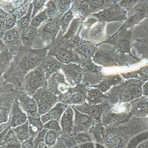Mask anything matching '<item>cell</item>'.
Segmentation results:
<instances>
[{
    "label": "cell",
    "mask_w": 148,
    "mask_h": 148,
    "mask_svg": "<svg viewBox=\"0 0 148 148\" xmlns=\"http://www.w3.org/2000/svg\"><path fill=\"white\" fill-rule=\"evenodd\" d=\"M33 98L38 104L39 114L41 116L52 109L59 100L57 96L43 88L37 91L33 95Z\"/></svg>",
    "instance_id": "obj_1"
},
{
    "label": "cell",
    "mask_w": 148,
    "mask_h": 148,
    "mask_svg": "<svg viewBox=\"0 0 148 148\" xmlns=\"http://www.w3.org/2000/svg\"><path fill=\"white\" fill-rule=\"evenodd\" d=\"M21 30L16 27L5 32L2 42L7 47L10 54L17 55L21 44Z\"/></svg>",
    "instance_id": "obj_2"
},
{
    "label": "cell",
    "mask_w": 148,
    "mask_h": 148,
    "mask_svg": "<svg viewBox=\"0 0 148 148\" xmlns=\"http://www.w3.org/2000/svg\"><path fill=\"white\" fill-rule=\"evenodd\" d=\"M45 71L41 67L30 72L26 78V88L29 94H35L44 85Z\"/></svg>",
    "instance_id": "obj_3"
},
{
    "label": "cell",
    "mask_w": 148,
    "mask_h": 148,
    "mask_svg": "<svg viewBox=\"0 0 148 148\" xmlns=\"http://www.w3.org/2000/svg\"><path fill=\"white\" fill-rule=\"evenodd\" d=\"M10 119V126L13 128L23 125L27 121V114L20 107V103L17 100H16L13 104Z\"/></svg>",
    "instance_id": "obj_4"
},
{
    "label": "cell",
    "mask_w": 148,
    "mask_h": 148,
    "mask_svg": "<svg viewBox=\"0 0 148 148\" xmlns=\"http://www.w3.org/2000/svg\"><path fill=\"white\" fill-rule=\"evenodd\" d=\"M19 100L20 106L23 110L27 114L28 117H39L38 106L33 98H32L26 94H24L20 96Z\"/></svg>",
    "instance_id": "obj_5"
},
{
    "label": "cell",
    "mask_w": 148,
    "mask_h": 148,
    "mask_svg": "<svg viewBox=\"0 0 148 148\" xmlns=\"http://www.w3.org/2000/svg\"><path fill=\"white\" fill-rule=\"evenodd\" d=\"M68 107L67 104L62 103H56L52 109L40 116L42 123L45 124L47 122L51 120H57L59 121Z\"/></svg>",
    "instance_id": "obj_6"
},
{
    "label": "cell",
    "mask_w": 148,
    "mask_h": 148,
    "mask_svg": "<svg viewBox=\"0 0 148 148\" xmlns=\"http://www.w3.org/2000/svg\"><path fill=\"white\" fill-rule=\"evenodd\" d=\"M59 22L56 19H51L46 22L39 32L43 38L49 39L54 38L59 30Z\"/></svg>",
    "instance_id": "obj_7"
},
{
    "label": "cell",
    "mask_w": 148,
    "mask_h": 148,
    "mask_svg": "<svg viewBox=\"0 0 148 148\" xmlns=\"http://www.w3.org/2000/svg\"><path fill=\"white\" fill-rule=\"evenodd\" d=\"M73 107L69 106L65 111L60 120V126L62 134H70L73 124Z\"/></svg>",
    "instance_id": "obj_8"
},
{
    "label": "cell",
    "mask_w": 148,
    "mask_h": 148,
    "mask_svg": "<svg viewBox=\"0 0 148 148\" xmlns=\"http://www.w3.org/2000/svg\"><path fill=\"white\" fill-rule=\"evenodd\" d=\"M28 119L30 134L33 137H36L37 134L44 129V124L42 123L40 117H28Z\"/></svg>",
    "instance_id": "obj_9"
},
{
    "label": "cell",
    "mask_w": 148,
    "mask_h": 148,
    "mask_svg": "<svg viewBox=\"0 0 148 148\" xmlns=\"http://www.w3.org/2000/svg\"><path fill=\"white\" fill-rule=\"evenodd\" d=\"M15 133L16 136L20 140H27L30 139L31 134L29 129V120L23 125L19 126L13 129Z\"/></svg>",
    "instance_id": "obj_10"
},
{
    "label": "cell",
    "mask_w": 148,
    "mask_h": 148,
    "mask_svg": "<svg viewBox=\"0 0 148 148\" xmlns=\"http://www.w3.org/2000/svg\"><path fill=\"white\" fill-rule=\"evenodd\" d=\"M37 35H38V31H37L36 28L31 26L22 30L21 39L24 45L29 46L31 44L32 42L34 39Z\"/></svg>",
    "instance_id": "obj_11"
},
{
    "label": "cell",
    "mask_w": 148,
    "mask_h": 148,
    "mask_svg": "<svg viewBox=\"0 0 148 148\" xmlns=\"http://www.w3.org/2000/svg\"><path fill=\"white\" fill-rule=\"evenodd\" d=\"M74 110L75 112V125L76 127L74 129H77H77L78 130H82L85 128H87L91 122V119L87 116L79 113L77 110L74 109Z\"/></svg>",
    "instance_id": "obj_12"
},
{
    "label": "cell",
    "mask_w": 148,
    "mask_h": 148,
    "mask_svg": "<svg viewBox=\"0 0 148 148\" xmlns=\"http://www.w3.org/2000/svg\"><path fill=\"white\" fill-rule=\"evenodd\" d=\"M105 99L102 92L96 89L90 90L87 95V100L90 104L96 105L102 103Z\"/></svg>",
    "instance_id": "obj_13"
},
{
    "label": "cell",
    "mask_w": 148,
    "mask_h": 148,
    "mask_svg": "<svg viewBox=\"0 0 148 148\" xmlns=\"http://www.w3.org/2000/svg\"><path fill=\"white\" fill-rule=\"evenodd\" d=\"M53 55L56 58L62 63L68 64L72 62L74 59L72 53L67 49H60L56 51Z\"/></svg>",
    "instance_id": "obj_14"
},
{
    "label": "cell",
    "mask_w": 148,
    "mask_h": 148,
    "mask_svg": "<svg viewBox=\"0 0 148 148\" xmlns=\"http://www.w3.org/2000/svg\"><path fill=\"white\" fill-rule=\"evenodd\" d=\"M73 65H70L69 66H66L64 68V71L67 75V78L72 82H79L81 75L78 71L77 68H73Z\"/></svg>",
    "instance_id": "obj_15"
},
{
    "label": "cell",
    "mask_w": 148,
    "mask_h": 148,
    "mask_svg": "<svg viewBox=\"0 0 148 148\" xmlns=\"http://www.w3.org/2000/svg\"><path fill=\"white\" fill-rule=\"evenodd\" d=\"M33 3L30 4L29 7V10L27 11V13L25 16L23 17L22 18H20L17 21V27L21 30H23L26 29V28L29 27V23L30 21V18H32V13H33Z\"/></svg>",
    "instance_id": "obj_16"
},
{
    "label": "cell",
    "mask_w": 148,
    "mask_h": 148,
    "mask_svg": "<svg viewBox=\"0 0 148 148\" xmlns=\"http://www.w3.org/2000/svg\"><path fill=\"white\" fill-rule=\"evenodd\" d=\"M59 135L58 133L53 130H47L45 137L44 143L47 146L52 147L56 144Z\"/></svg>",
    "instance_id": "obj_17"
},
{
    "label": "cell",
    "mask_w": 148,
    "mask_h": 148,
    "mask_svg": "<svg viewBox=\"0 0 148 148\" xmlns=\"http://www.w3.org/2000/svg\"><path fill=\"white\" fill-rule=\"evenodd\" d=\"M72 8L69 10L67 13L64 15V16L61 19L60 22V32L62 34H64L71 20L73 18V11Z\"/></svg>",
    "instance_id": "obj_18"
},
{
    "label": "cell",
    "mask_w": 148,
    "mask_h": 148,
    "mask_svg": "<svg viewBox=\"0 0 148 148\" xmlns=\"http://www.w3.org/2000/svg\"><path fill=\"white\" fill-rule=\"evenodd\" d=\"M60 68V64L59 62L55 59H51L49 60L47 62H46L45 66V70L46 72V78H49L51 74L55 71H56L59 68Z\"/></svg>",
    "instance_id": "obj_19"
},
{
    "label": "cell",
    "mask_w": 148,
    "mask_h": 148,
    "mask_svg": "<svg viewBox=\"0 0 148 148\" xmlns=\"http://www.w3.org/2000/svg\"><path fill=\"white\" fill-rule=\"evenodd\" d=\"M48 18H49L47 14L46 9L45 8L44 10L41 11L38 16H36L34 18H33L30 23V26L33 27L37 28L39 27L43 22L45 21Z\"/></svg>",
    "instance_id": "obj_20"
},
{
    "label": "cell",
    "mask_w": 148,
    "mask_h": 148,
    "mask_svg": "<svg viewBox=\"0 0 148 148\" xmlns=\"http://www.w3.org/2000/svg\"><path fill=\"white\" fill-rule=\"evenodd\" d=\"M46 12L48 18L52 19L59 13V9L55 1H49L46 5Z\"/></svg>",
    "instance_id": "obj_21"
},
{
    "label": "cell",
    "mask_w": 148,
    "mask_h": 148,
    "mask_svg": "<svg viewBox=\"0 0 148 148\" xmlns=\"http://www.w3.org/2000/svg\"><path fill=\"white\" fill-rule=\"evenodd\" d=\"M44 129L53 130L59 134H62L61 126L59 124V121L57 120H51L47 122L44 125Z\"/></svg>",
    "instance_id": "obj_22"
},
{
    "label": "cell",
    "mask_w": 148,
    "mask_h": 148,
    "mask_svg": "<svg viewBox=\"0 0 148 148\" xmlns=\"http://www.w3.org/2000/svg\"><path fill=\"white\" fill-rule=\"evenodd\" d=\"M17 18L18 17L16 13H12L11 14L9 15L7 17L5 21V29H4L5 32H7L8 30L13 29V27L15 26Z\"/></svg>",
    "instance_id": "obj_23"
},
{
    "label": "cell",
    "mask_w": 148,
    "mask_h": 148,
    "mask_svg": "<svg viewBox=\"0 0 148 148\" xmlns=\"http://www.w3.org/2000/svg\"><path fill=\"white\" fill-rule=\"evenodd\" d=\"M55 3L59 11L65 12L69 10L71 7V1H55Z\"/></svg>",
    "instance_id": "obj_24"
},
{
    "label": "cell",
    "mask_w": 148,
    "mask_h": 148,
    "mask_svg": "<svg viewBox=\"0 0 148 148\" xmlns=\"http://www.w3.org/2000/svg\"><path fill=\"white\" fill-rule=\"evenodd\" d=\"M46 1H34L33 3V5L34 7V9L33 10V13L32 18H34L36 14L38 13V11L40 10V8L43 7V5L45 4Z\"/></svg>",
    "instance_id": "obj_25"
},
{
    "label": "cell",
    "mask_w": 148,
    "mask_h": 148,
    "mask_svg": "<svg viewBox=\"0 0 148 148\" xmlns=\"http://www.w3.org/2000/svg\"><path fill=\"white\" fill-rule=\"evenodd\" d=\"M76 140H77V142L79 143L80 145V144H82L84 143L90 142V139L87 135H86L84 133H79L77 136Z\"/></svg>",
    "instance_id": "obj_26"
},
{
    "label": "cell",
    "mask_w": 148,
    "mask_h": 148,
    "mask_svg": "<svg viewBox=\"0 0 148 148\" xmlns=\"http://www.w3.org/2000/svg\"><path fill=\"white\" fill-rule=\"evenodd\" d=\"M1 7L5 12H8V13H11V12H13L15 10V8L12 3L10 2H3Z\"/></svg>",
    "instance_id": "obj_27"
},
{
    "label": "cell",
    "mask_w": 148,
    "mask_h": 148,
    "mask_svg": "<svg viewBox=\"0 0 148 148\" xmlns=\"http://www.w3.org/2000/svg\"><path fill=\"white\" fill-rule=\"evenodd\" d=\"M136 109L139 113H144L147 112L148 104L144 102H140L137 105Z\"/></svg>",
    "instance_id": "obj_28"
},
{
    "label": "cell",
    "mask_w": 148,
    "mask_h": 148,
    "mask_svg": "<svg viewBox=\"0 0 148 148\" xmlns=\"http://www.w3.org/2000/svg\"><path fill=\"white\" fill-rule=\"evenodd\" d=\"M27 5H24L21 8H20L18 11H17L16 12V13L18 19H20V17L22 18L23 17H24V15L27 13Z\"/></svg>",
    "instance_id": "obj_29"
},
{
    "label": "cell",
    "mask_w": 148,
    "mask_h": 148,
    "mask_svg": "<svg viewBox=\"0 0 148 148\" xmlns=\"http://www.w3.org/2000/svg\"><path fill=\"white\" fill-rule=\"evenodd\" d=\"M88 3L91 7L94 8H97L102 5L104 1H88Z\"/></svg>",
    "instance_id": "obj_30"
},
{
    "label": "cell",
    "mask_w": 148,
    "mask_h": 148,
    "mask_svg": "<svg viewBox=\"0 0 148 148\" xmlns=\"http://www.w3.org/2000/svg\"><path fill=\"white\" fill-rule=\"evenodd\" d=\"M79 148H94V145L92 143H84L79 145Z\"/></svg>",
    "instance_id": "obj_31"
},
{
    "label": "cell",
    "mask_w": 148,
    "mask_h": 148,
    "mask_svg": "<svg viewBox=\"0 0 148 148\" xmlns=\"http://www.w3.org/2000/svg\"><path fill=\"white\" fill-rule=\"evenodd\" d=\"M38 148H51V147H49L47 146L44 143V142H42V143H39V145H38Z\"/></svg>",
    "instance_id": "obj_32"
},
{
    "label": "cell",
    "mask_w": 148,
    "mask_h": 148,
    "mask_svg": "<svg viewBox=\"0 0 148 148\" xmlns=\"http://www.w3.org/2000/svg\"><path fill=\"white\" fill-rule=\"evenodd\" d=\"M142 72L145 76H148V68H143L142 70Z\"/></svg>",
    "instance_id": "obj_33"
},
{
    "label": "cell",
    "mask_w": 148,
    "mask_h": 148,
    "mask_svg": "<svg viewBox=\"0 0 148 148\" xmlns=\"http://www.w3.org/2000/svg\"><path fill=\"white\" fill-rule=\"evenodd\" d=\"M145 94L148 95V84L145 87Z\"/></svg>",
    "instance_id": "obj_34"
},
{
    "label": "cell",
    "mask_w": 148,
    "mask_h": 148,
    "mask_svg": "<svg viewBox=\"0 0 148 148\" xmlns=\"http://www.w3.org/2000/svg\"><path fill=\"white\" fill-rule=\"evenodd\" d=\"M96 148H105L104 147H103V146L101 145H97V146H96Z\"/></svg>",
    "instance_id": "obj_35"
}]
</instances>
